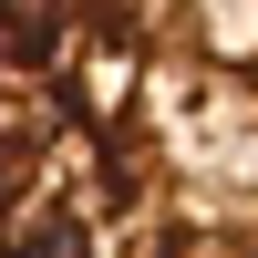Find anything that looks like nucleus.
I'll return each mask as SVG.
<instances>
[{"label":"nucleus","mask_w":258,"mask_h":258,"mask_svg":"<svg viewBox=\"0 0 258 258\" xmlns=\"http://www.w3.org/2000/svg\"><path fill=\"white\" fill-rule=\"evenodd\" d=\"M0 258H258V0H0Z\"/></svg>","instance_id":"1"}]
</instances>
